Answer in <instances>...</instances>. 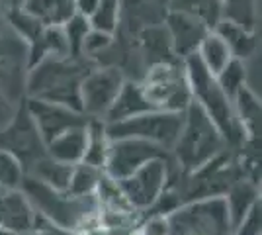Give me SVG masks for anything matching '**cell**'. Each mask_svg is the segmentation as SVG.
<instances>
[{"label":"cell","mask_w":262,"mask_h":235,"mask_svg":"<svg viewBox=\"0 0 262 235\" xmlns=\"http://www.w3.org/2000/svg\"><path fill=\"white\" fill-rule=\"evenodd\" d=\"M135 47H137L143 69H149L159 63H170L178 59L164 24H155V26H147L139 30L135 35Z\"/></svg>","instance_id":"2e32d148"},{"label":"cell","mask_w":262,"mask_h":235,"mask_svg":"<svg viewBox=\"0 0 262 235\" xmlns=\"http://www.w3.org/2000/svg\"><path fill=\"white\" fill-rule=\"evenodd\" d=\"M153 159H172V155L164 147L145 141V139H135V137L112 139L108 159L104 165V175L118 182Z\"/></svg>","instance_id":"8fae6325"},{"label":"cell","mask_w":262,"mask_h":235,"mask_svg":"<svg viewBox=\"0 0 262 235\" xmlns=\"http://www.w3.org/2000/svg\"><path fill=\"white\" fill-rule=\"evenodd\" d=\"M22 8L37 18L45 28L63 26L71 16L77 14L75 0H26Z\"/></svg>","instance_id":"cb8c5ba5"},{"label":"cell","mask_w":262,"mask_h":235,"mask_svg":"<svg viewBox=\"0 0 262 235\" xmlns=\"http://www.w3.org/2000/svg\"><path fill=\"white\" fill-rule=\"evenodd\" d=\"M6 28H8V22H6V14H4V10L0 8V34H2Z\"/></svg>","instance_id":"b9f144b4"},{"label":"cell","mask_w":262,"mask_h":235,"mask_svg":"<svg viewBox=\"0 0 262 235\" xmlns=\"http://www.w3.org/2000/svg\"><path fill=\"white\" fill-rule=\"evenodd\" d=\"M4 14H6L8 28L14 30L20 37H24L28 41V45L43 32V24L39 22L37 18H33L32 14L26 12L24 8H8V10H4Z\"/></svg>","instance_id":"1f68e13d"},{"label":"cell","mask_w":262,"mask_h":235,"mask_svg":"<svg viewBox=\"0 0 262 235\" xmlns=\"http://www.w3.org/2000/svg\"><path fill=\"white\" fill-rule=\"evenodd\" d=\"M20 104V102H18ZM16 102H12L2 90H0V130L6 125V123L12 120V116L16 114V108H18Z\"/></svg>","instance_id":"f35d334b"},{"label":"cell","mask_w":262,"mask_h":235,"mask_svg":"<svg viewBox=\"0 0 262 235\" xmlns=\"http://www.w3.org/2000/svg\"><path fill=\"white\" fill-rule=\"evenodd\" d=\"M73 167L75 165H67L61 161H55L49 155H43L28 168L26 175L45 184V186L53 188V190L65 192L69 186V180H71V175H73Z\"/></svg>","instance_id":"44dd1931"},{"label":"cell","mask_w":262,"mask_h":235,"mask_svg":"<svg viewBox=\"0 0 262 235\" xmlns=\"http://www.w3.org/2000/svg\"><path fill=\"white\" fill-rule=\"evenodd\" d=\"M221 20L237 24L245 30L256 28V0H223Z\"/></svg>","instance_id":"f546056e"},{"label":"cell","mask_w":262,"mask_h":235,"mask_svg":"<svg viewBox=\"0 0 262 235\" xmlns=\"http://www.w3.org/2000/svg\"><path fill=\"white\" fill-rule=\"evenodd\" d=\"M262 231V204L260 198L251 206V210L243 216L239 224L233 227L231 235H260Z\"/></svg>","instance_id":"8d00e7d4"},{"label":"cell","mask_w":262,"mask_h":235,"mask_svg":"<svg viewBox=\"0 0 262 235\" xmlns=\"http://www.w3.org/2000/svg\"><path fill=\"white\" fill-rule=\"evenodd\" d=\"M61 28H63V34H65V39H67V44H69V53L73 57H82L80 55L82 41H84V37H86L88 32L92 30L88 18L80 16V14H75V16H71Z\"/></svg>","instance_id":"e575fe53"},{"label":"cell","mask_w":262,"mask_h":235,"mask_svg":"<svg viewBox=\"0 0 262 235\" xmlns=\"http://www.w3.org/2000/svg\"><path fill=\"white\" fill-rule=\"evenodd\" d=\"M221 8L223 0H170L168 4V10L194 16L208 30H215V26L221 22Z\"/></svg>","instance_id":"484cf974"},{"label":"cell","mask_w":262,"mask_h":235,"mask_svg":"<svg viewBox=\"0 0 262 235\" xmlns=\"http://www.w3.org/2000/svg\"><path fill=\"white\" fill-rule=\"evenodd\" d=\"M86 125L73 127V130H69L65 134L57 135L55 139H51V141L45 145L47 155L51 157V159H55V161L67 163V165L82 163L84 153H86V143H88Z\"/></svg>","instance_id":"d6986e66"},{"label":"cell","mask_w":262,"mask_h":235,"mask_svg":"<svg viewBox=\"0 0 262 235\" xmlns=\"http://www.w3.org/2000/svg\"><path fill=\"white\" fill-rule=\"evenodd\" d=\"M4 192H8V190H4V188H2V186H0V196H2V194H4Z\"/></svg>","instance_id":"bcb514c9"},{"label":"cell","mask_w":262,"mask_h":235,"mask_svg":"<svg viewBox=\"0 0 262 235\" xmlns=\"http://www.w3.org/2000/svg\"><path fill=\"white\" fill-rule=\"evenodd\" d=\"M174 167V159H153L135 173H131L129 177L118 180V186L135 212L151 210L163 194Z\"/></svg>","instance_id":"9c48e42d"},{"label":"cell","mask_w":262,"mask_h":235,"mask_svg":"<svg viewBox=\"0 0 262 235\" xmlns=\"http://www.w3.org/2000/svg\"><path fill=\"white\" fill-rule=\"evenodd\" d=\"M67 55H71V53H69V44H67L61 26L43 28V32L30 44V67H33L35 63L43 61L47 57Z\"/></svg>","instance_id":"603a6c76"},{"label":"cell","mask_w":262,"mask_h":235,"mask_svg":"<svg viewBox=\"0 0 262 235\" xmlns=\"http://www.w3.org/2000/svg\"><path fill=\"white\" fill-rule=\"evenodd\" d=\"M26 106L32 114L33 122L39 130V135L43 137L45 145L55 139L57 135L65 134L73 127L78 125H86L88 118L80 110H73L63 104H55V102L37 100V98H26Z\"/></svg>","instance_id":"4fadbf2b"},{"label":"cell","mask_w":262,"mask_h":235,"mask_svg":"<svg viewBox=\"0 0 262 235\" xmlns=\"http://www.w3.org/2000/svg\"><path fill=\"white\" fill-rule=\"evenodd\" d=\"M114 41V34H104V32H98V30H90L82 41V49H80V55L84 59H90L92 63H96L98 59L110 45Z\"/></svg>","instance_id":"d590c367"},{"label":"cell","mask_w":262,"mask_h":235,"mask_svg":"<svg viewBox=\"0 0 262 235\" xmlns=\"http://www.w3.org/2000/svg\"><path fill=\"white\" fill-rule=\"evenodd\" d=\"M88 143H86V153L82 163H88L92 167H98L104 170L106 159H108V149H110V137L106 134V122L98 120V118H90L88 120Z\"/></svg>","instance_id":"4316f807"},{"label":"cell","mask_w":262,"mask_h":235,"mask_svg":"<svg viewBox=\"0 0 262 235\" xmlns=\"http://www.w3.org/2000/svg\"><path fill=\"white\" fill-rule=\"evenodd\" d=\"M0 235H16V233H12L8 229H2V227H0Z\"/></svg>","instance_id":"7bdbcfd3"},{"label":"cell","mask_w":262,"mask_h":235,"mask_svg":"<svg viewBox=\"0 0 262 235\" xmlns=\"http://www.w3.org/2000/svg\"><path fill=\"white\" fill-rule=\"evenodd\" d=\"M149 110H155V108L153 104L147 100V96H145V92L141 89V82L133 80V78H125L114 104L110 106L108 114L104 116V122H121V120H127V118H133V116L149 112Z\"/></svg>","instance_id":"ac0fdd59"},{"label":"cell","mask_w":262,"mask_h":235,"mask_svg":"<svg viewBox=\"0 0 262 235\" xmlns=\"http://www.w3.org/2000/svg\"><path fill=\"white\" fill-rule=\"evenodd\" d=\"M163 24L170 35V41H172L178 59H184V57L196 53L202 39L211 32L194 16H188L184 12L176 10H168Z\"/></svg>","instance_id":"9a60e30c"},{"label":"cell","mask_w":262,"mask_h":235,"mask_svg":"<svg viewBox=\"0 0 262 235\" xmlns=\"http://www.w3.org/2000/svg\"><path fill=\"white\" fill-rule=\"evenodd\" d=\"M84 57H47L30 67L26 80V98L63 104L80 110V82L94 67Z\"/></svg>","instance_id":"6da1fadb"},{"label":"cell","mask_w":262,"mask_h":235,"mask_svg":"<svg viewBox=\"0 0 262 235\" xmlns=\"http://www.w3.org/2000/svg\"><path fill=\"white\" fill-rule=\"evenodd\" d=\"M196 53L200 57V61L204 63V67L208 69L209 73H213V75H217L231 59L229 47L225 45V41L213 30L202 39V44H200Z\"/></svg>","instance_id":"83f0119b"},{"label":"cell","mask_w":262,"mask_h":235,"mask_svg":"<svg viewBox=\"0 0 262 235\" xmlns=\"http://www.w3.org/2000/svg\"><path fill=\"white\" fill-rule=\"evenodd\" d=\"M0 149L16 157L26 173L37 159L47 155L43 137L26 106V98L18 104L10 122L0 130Z\"/></svg>","instance_id":"ba28073f"},{"label":"cell","mask_w":262,"mask_h":235,"mask_svg":"<svg viewBox=\"0 0 262 235\" xmlns=\"http://www.w3.org/2000/svg\"><path fill=\"white\" fill-rule=\"evenodd\" d=\"M24 177H26V170L22 163L14 155L0 149V186L4 190H20Z\"/></svg>","instance_id":"836d02e7"},{"label":"cell","mask_w":262,"mask_h":235,"mask_svg":"<svg viewBox=\"0 0 262 235\" xmlns=\"http://www.w3.org/2000/svg\"><path fill=\"white\" fill-rule=\"evenodd\" d=\"M215 78H217L219 87L223 89V92L233 100V96L247 84V67H245V61L231 57L229 61H227V65L215 75Z\"/></svg>","instance_id":"d6a6232c"},{"label":"cell","mask_w":262,"mask_h":235,"mask_svg":"<svg viewBox=\"0 0 262 235\" xmlns=\"http://www.w3.org/2000/svg\"><path fill=\"white\" fill-rule=\"evenodd\" d=\"M125 75L112 65H94L80 82V108L88 118L104 120L114 104Z\"/></svg>","instance_id":"7c38bea8"},{"label":"cell","mask_w":262,"mask_h":235,"mask_svg":"<svg viewBox=\"0 0 262 235\" xmlns=\"http://www.w3.org/2000/svg\"><path fill=\"white\" fill-rule=\"evenodd\" d=\"M225 202L229 208L231 225L239 224L243 216L251 210V206L258 200V190H256V180H243L237 179L225 192Z\"/></svg>","instance_id":"d4e9b609"},{"label":"cell","mask_w":262,"mask_h":235,"mask_svg":"<svg viewBox=\"0 0 262 235\" xmlns=\"http://www.w3.org/2000/svg\"><path fill=\"white\" fill-rule=\"evenodd\" d=\"M233 110L245 132V141L260 139V98L245 84L233 96Z\"/></svg>","instance_id":"ffe728a7"},{"label":"cell","mask_w":262,"mask_h":235,"mask_svg":"<svg viewBox=\"0 0 262 235\" xmlns=\"http://www.w3.org/2000/svg\"><path fill=\"white\" fill-rule=\"evenodd\" d=\"M22 235H43L41 231H35V229H32V231H28V233H22Z\"/></svg>","instance_id":"ee69618b"},{"label":"cell","mask_w":262,"mask_h":235,"mask_svg":"<svg viewBox=\"0 0 262 235\" xmlns=\"http://www.w3.org/2000/svg\"><path fill=\"white\" fill-rule=\"evenodd\" d=\"M182 65H184L192 100L200 104V108L208 114L211 122L215 123V127L219 130V134L223 135L227 145H243L245 132H243L239 120L235 116L233 100L219 87L215 75L204 67L198 53L184 57Z\"/></svg>","instance_id":"3957f363"},{"label":"cell","mask_w":262,"mask_h":235,"mask_svg":"<svg viewBox=\"0 0 262 235\" xmlns=\"http://www.w3.org/2000/svg\"><path fill=\"white\" fill-rule=\"evenodd\" d=\"M170 0H120V28L118 32L135 37L139 30L163 24L168 14Z\"/></svg>","instance_id":"5bb4252c"},{"label":"cell","mask_w":262,"mask_h":235,"mask_svg":"<svg viewBox=\"0 0 262 235\" xmlns=\"http://www.w3.org/2000/svg\"><path fill=\"white\" fill-rule=\"evenodd\" d=\"M88 22L92 30L116 34L120 28V0H98V6L90 14Z\"/></svg>","instance_id":"4dcf8cb0"},{"label":"cell","mask_w":262,"mask_h":235,"mask_svg":"<svg viewBox=\"0 0 262 235\" xmlns=\"http://www.w3.org/2000/svg\"><path fill=\"white\" fill-rule=\"evenodd\" d=\"M225 149L227 143L223 135L219 134L215 123L200 108V104L192 100L184 110L182 130L170 149V155L174 159L178 170L190 175L200 167H204L213 157L223 153Z\"/></svg>","instance_id":"277c9868"},{"label":"cell","mask_w":262,"mask_h":235,"mask_svg":"<svg viewBox=\"0 0 262 235\" xmlns=\"http://www.w3.org/2000/svg\"><path fill=\"white\" fill-rule=\"evenodd\" d=\"M139 229L145 235H168V218L166 213H151Z\"/></svg>","instance_id":"74e56055"},{"label":"cell","mask_w":262,"mask_h":235,"mask_svg":"<svg viewBox=\"0 0 262 235\" xmlns=\"http://www.w3.org/2000/svg\"><path fill=\"white\" fill-rule=\"evenodd\" d=\"M139 82L147 100L153 104L155 110L184 112L188 104L192 102L182 59L145 69Z\"/></svg>","instance_id":"8992f818"},{"label":"cell","mask_w":262,"mask_h":235,"mask_svg":"<svg viewBox=\"0 0 262 235\" xmlns=\"http://www.w3.org/2000/svg\"><path fill=\"white\" fill-rule=\"evenodd\" d=\"M168 235H231L229 208L223 196L186 202L166 213Z\"/></svg>","instance_id":"5b68a950"},{"label":"cell","mask_w":262,"mask_h":235,"mask_svg":"<svg viewBox=\"0 0 262 235\" xmlns=\"http://www.w3.org/2000/svg\"><path fill=\"white\" fill-rule=\"evenodd\" d=\"M30 73V45L14 30L0 34V90L12 102L26 98V80Z\"/></svg>","instance_id":"30bf717a"},{"label":"cell","mask_w":262,"mask_h":235,"mask_svg":"<svg viewBox=\"0 0 262 235\" xmlns=\"http://www.w3.org/2000/svg\"><path fill=\"white\" fill-rule=\"evenodd\" d=\"M213 32L229 47L231 57L247 61V59H251L254 55V51H256V35H254L252 30H245V28H241L237 24L221 20L215 26Z\"/></svg>","instance_id":"7402d4cb"},{"label":"cell","mask_w":262,"mask_h":235,"mask_svg":"<svg viewBox=\"0 0 262 235\" xmlns=\"http://www.w3.org/2000/svg\"><path fill=\"white\" fill-rule=\"evenodd\" d=\"M129 235H145V233H143L141 229H139V227H137V229H135V231H131Z\"/></svg>","instance_id":"f6af8a7d"},{"label":"cell","mask_w":262,"mask_h":235,"mask_svg":"<svg viewBox=\"0 0 262 235\" xmlns=\"http://www.w3.org/2000/svg\"><path fill=\"white\" fill-rule=\"evenodd\" d=\"M184 123V112H166V110H149L139 116H133L121 122L106 123V134L112 139L135 137L145 139L170 151L176 143V137Z\"/></svg>","instance_id":"52a82bcc"},{"label":"cell","mask_w":262,"mask_h":235,"mask_svg":"<svg viewBox=\"0 0 262 235\" xmlns=\"http://www.w3.org/2000/svg\"><path fill=\"white\" fill-rule=\"evenodd\" d=\"M104 177V170L98 167H92L88 163H77L73 167V175L67 186V194L71 196H90L96 194L100 180Z\"/></svg>","instance_id":"f1b7e54d"},{"label":"cell","mask_w":262,"mask_h":235,"mask_svg":"<svg viewBox=\"0 0 262 235\" xmlns=\"http://www.w3.org/2000/svg\"><path fill=\"white\" fill-rule=\"evenodd\" d=\"M24 4H26V0H4L2 10H8V8H22Z\"/></svg>","instance_id":"60d3db41"},{"label":"cell","mask_w":262,"mask_h":235,"mask_svg":"<svg viewBox=\"0 0 262 235\" xmlns=\"http://www.w3.org/2000/svg\"><path fill=\"white\" fill-rule=\"evenodd\" d=\"M96 6H98V0H75V10L84 18H90V14L96 10Z\"/></svg>","instance_id":"ab89813d"},{"label":"cell","mask_w":262,"mask_h":235,"mask_svg":"<svg viewBox=\"0 0 262 235\" xmlns=\"http://www.w3.org/2000/svg\"><path fill=\"white\" fill-rule=\"evenodd\" d=\"M35 210L22 190H8L0 196V227L22 235L33 229Z\"/></svg>","instance_id":"e0dca14e"},{"label":"cell","mask_w":262,"mask_h":235,"mask_svg":"<svg viewBox=\"0 0 262 235\" xmlns=\"http://www.w3.org/2000/svg\"><path fill=\"white\" fill-rule=\"evenodd\" d=\"M20 190L28 196L33 210L57 227L77 233V231H88L94 225H98L100 202L96 194L71 196L67 192L53 190L28 175L24 177Z\"/></svg>","instance_id":"7a4b0ae2"}]
</instances>
